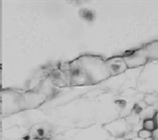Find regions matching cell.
<instances>
[{
  "instance_id": "obj_12",
  "label": "cell",
  "mask_w": 158,
  "mask_h": 140,
  "mask_svg": "<svg viewBox=\"0 0 158 140\" xmlns=\"http://www.w3.org/2000/svg\"><path fill=\"white\" fill-rule=\"evenodd\" d=\"M52 130V124L50 122L38 123L31 127L28 132L29 138H32L33 140H39L41 138L47 137V135H51Z\"/></svg>"
},
{
  "instance_id": "obj_10",
  "label": "cell",
  "mask_w": 158,
  "mask_h": 140,
  "mask_svg": "<svg viewBox=\"0 0 158 140\" xmlns=\"http://www.w3.org/2000/svg\"><path fill=\"white\" fill-rule=\"evenodd\" d=\"M123 59L128 66V69H135L138 67H142L149 63L148 56H147V52L144 48L136 51H133L128 55H125L123 57Z\"/></svg>"
},
{
  "instance_id": "obj_1",
  "label": "cell",
  "mask_w": 158,
  "mask_h": 140,
  "mask_svg": "<svg viewBox=\"0 0 158 140\" xmlns=\"http://www.w3.org/2000/svg\"><path fill=\"white\" fill-rule=\"evenodd\" d=\"M49 118L60 122L73 124L74 128L88 127L95 123L96 101L94 99L81 97L73 101L64 103L60 106L45 112Z\"/></svg>"
},
{
  "instance_id": "obj_16",
  "label": "cell",
  "mask_w": 158,
  "mask_h": 140,
  "mask_svg": "<svg viewBox=\"0 0 158 140\" xmlns=\"http://www.w3.org/2000/svg\"><path fill=\"white\" fill-rule=\"evenodd\" d=\"M144 49L147 52L149 62L158 60V41L148 44L146 46H144Z\"/></svg>"
},
{
  "instance_id": "obj_19",
  "label": "cell",
  "mask_w": 158,
  "mask_h": 140,
  "mask_svg": "<svg viewBox=\"0 0 158 140\" xmlns=\"http://www.w3.org/2000/svg\"><path fill=\"white\" fill-rule=\"evenodd\" d=\"M143 129L146 130H149L151 132L155 131L157 128H156V124L153 119H145L143 120Z\"/></svg>"
},
{
  "instance_id": "obj_7",
  "label": "cell",
  "mask_w": 158,
  "mask_h": 140,
  "mask_svg": "<svg viewBox=\"0 0 158 140\" xmlns=\"http://www.w3.org/2000/svg\"><path fill=\"white\" fill-rule=\"evenodd\" d=\"M73 140H116L105 129L102 124L94 123L78 129Z\"/></svg>"
},
{
  "instance_id": "obj_23",
  "label": "cell",
  "mask_w": 158,
  "mask_h": 140,
  "mask_svg": "<svg viewBox=\"0 0 158 140\" xmlns=\"http://www.w3.org/2000/svg\"><path fill=\"white\" fill-rule=\"evenodd\" d=\"M39 140H51V139L48 138V137H44V138H41V139H39Z\"/></svg>"
},
{
  "instance_id": "obj_18",
  "label": "cell",
  "mask_w": 158,
  "mask_h": 140,
  "mask_svg": "<svg viewBox=\"0 0 158 140\" xmlns=\"http://www.w3.org/2000/svg\"><path fill=\"white\" fill-rule=\"evenodd\" d=\"M143 101L148 105V106H154L158 102V95L154 93H148L145 94L143 98Z\"/></svg>"
},
{
  "instance_id": "obj_15",
  "label": "cell",
  "mask_w": 158,
  "mask_h": 140,
  "mask_svg": "<svg viewBox=\"0 0 158 140\" xmlns=\"http://www.w3.org/2000/svg\"><path fill=\"white\" fill-rule=\"evenodd\" d=\"M35 89H37L38 91L43 93L44 95H46L48 99H51L52 97H53L54 95H57V93H58L57 87L52 84L49 76H47L46 78H45Z\"/></svg>"
},
{
  "instance_id": "obj_5",
  "label": "cell",
  "mask_w": 158,
  "mask_h": 140,
  "mask_svg": "<svg viewBox=\"0 0 158 140\" xmlns=\"http://www.w3.org/2000/svg\"><path fill=\"white\" fill-rule=\"evenodd\" d=\"M135 89L143 94L154 93L158 95V60L149 62L143 66Z\"/></svg>"
},
{
  "instance_id": "obj_21",
  "label": "cell",
  "mask_w": 158,
  "mask_h": 140,
  "mask_svg": "<svg viewBox=\"0 0 158 140\" xmlns=\"http://www.w3.org/2000/svg\"><path fill=\"white\" fill-rule=\"evenodd\" d=\"M153 119H154V121H155V124H156V128L158 129V111L155 113V115H154V116H153Z\"/></svg>"
},
{
  "instance_id": "obj_13",
  "label": "cell",
  "mask_w": 158,
  "mask_h": 140,
  "mask_svg": "<svg viewBox=\"0 0 158 140\" xmlns=\"http://www.w3.org/2000/svg\"><path fill=\"white\" fill-rule=\"evenodd\" d=\"M23 128L15 125L6 129H1V140H23L25 135Z\"/></svg>"
},
{
  "instance_id": "obj_4",
  "label": "cell",
  "mask_w": 158,
  "mask_h": 140,
  "mask_svg": "<svg viewBox=\"0 0 158 140\" xmlns=\"http://www.w3.org/2000/svg\"><path fill=\"white\" fill-rule=\"evenodd\" d=\"M24 91L7 88L2 89L0 93V114L1 119L9 118L10 115L25 111Z\"/></svg>"
},
{
  "instance_id": "obj_3",
  "label": "cell",
  "mask_w": 158,
  "mask_h": 140,
  "mask_svg": "<svg viewBox=\"0 0 158 140\" xmlns=\"http://www.w3.org/2000/svg\"><path fill=\"white\" fill-rule=\"evenodd\" d=\"M115 95L114 93L106 91L95 98V123L105 125L120 118L121 110L115 102Z\"/></svg>"
},
{
  "instance_id": "obj_22",
  "label": "cell",
  "mask_w": 158,
  "mask_h": 140,
  "mask_svg": "<svg viewBox=\"0 0 158 140\" xmlns=\"http://www.w3.org/2000/svg\"><path fill=\"white\" fill-rule=\"evenodd\" d=\"M116 140H130V139H127L126 137H122V138H116Z\"/></svg>"
},
{
  "instance_id": "obj_9",
  "label": "cell",
  "mask_w": 158,
  "mask_h": 140,
  "mask_svg": "<svg viewBox=\"0 0 158 140\" xmlns=\"http://www.w3.org/2000/svg\"><path fill=\"white\" fill-rule=\"evenodd\" d=\"M23 99L25 111L37 109L48 100L47 96L44 95L43 93H41L37 89H30L28 91H24Z\"/></svg>"
},
{
  "instance_id": "obj_11",
  "label": "cell",
  "mask_w": 158,
  "mask_h": 140,
  "mask_svg": "<svg viewBox=\"0 0 158 140\" xmlns=\"http://www.w3.org/2000/svg\"><path fill=\"white\" fill-rule=\"evenodd\" d=\"M106 64L110 71V77H115L125 73L128 70V66L124 61L123 57H112L106 60Z\"/></svg>"
},
{
  "instance_id": "obj_14",
  "label": "cell",
  "mask_w": 158,
  "mask_h": 140,
  "mask_svg": "<svg viewBox=\"0 0 158 140\" xmlns=\"http://www.w3.org/2000/svg\"><path fill=\"white\" fill-rule=\"evenodd\" d=\"M48 76L54 86L57 88L63 87H71L70 83L68 80L67 77L65 76L64 72L60 68H54L48 73Z\"/></svg>"
},
{
  "instance_id": "obj_20",
  "label": "cell",
  "mask_w": 158,
  "mask_h": 140,
  "mask_svg": "<svg viewBox=\"0 0 158 140\" xmlns=\"http://www.w3.org/2000/svg\"><path fill=\"white\" fill-rule=\"evenodd\" d=\"M152 135H153L152 132H151L149 130H146V129H143V128L137 132V136L141 139H144V140L152 138Z\"/></svg>"
},
{
  "instance_id": "obj_8",
  "label": "cell",
  "mask_w": 158,
  "mask_h": 140,
  "mask_svg": "<svg viewBox=\"0 0 158 140\" xmlns=\"http://www.w3.org/2000/svg\"><path fill=\"white\" fill-rule=\"evenodd\" d=\"M105 129L115 138L126 137L127 134L131 132V126L128 123L125 118H119L108 124L103 125Z\"/></svg>"
},
{
  "instance_id": "obj_6",
  "label": "cell",
  "mask_w": 158,
  "mask_h": 140,
  "mask_svg": "<svg viewBox=\"0 0 158 140\" xmlns=\"http://www.w3.org/2000/svg\"><path fill=\"white\" fill-rule=\"evenodd\" d=\"M59 68L67 77L71 87L89 86L87 75L84 71L81 63L79 62L78 58L72 62L61 64Z\"/></svg>"
},
{
  "instance_id": "obj_17",
  "label": "cell",
  "mask_w": 158,
  "mask_h": 140,
  "mask_svg": "<svg viewBox=\"0 0 158 140\" xmlns=\"http://www.w3.org/2000/svg\"><path fill=\"white\" fill-rule=\"evenodd\" d=\"M156 112L157 111L154 109L153 106H148V107H146L144 110H142L139 113V118L142 120L149 119H153V116H154Z\"/></svg>"
},
{
  "instance_id": "obj_2",
  "label": "cell",
  "mask_w": 158,
  "mask_h": 140,
  "mask_svg": "<svg viewBox=\"0 0 158 140\" xmlns=\"http://www.w3.org/2000/svg\"><path fill=\"white\" fill-rule=\"evenodd\" d=\"M88 78V84L95 85L110 78L106 61L99 56L82 55L78 57Z\"/></svg>"
}]
</instances>
